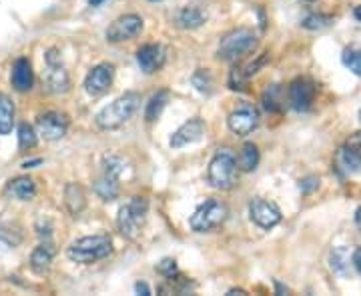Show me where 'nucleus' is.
Segmentation results:
<instances>
[{
	"mask_svg": "<svg viewBox=\"0 0 361 296\" xmlns=\"http://www.w3.org/2000/svg\"><path fill=\"white\" fill-rule=\"evenodd\" d=\"M11 82L16 92H28L35 84V75H32V65L28 58H18L13 65L11 72Z\"/></svg>",
	"mask_w": 361,
	"mask_h": 296,
	"instance_id": "16",
	"label": "nucleus"
},
{
	"mask_svg": "<svg viewBox=\"0 0 361 296\" xmlns=\"http://www.w3.org/2000/svg\"><path fill=\"white\" fill-rule=\"evenodd\" d=\"M227 217H229V206L221 198H209L195 210L189 224L195 232H211L219 229Z\"/></svg>",
	"mask_w": 361,
	"mask_h": 296,
	"instance_id": "6",
	"label": "nucleus"
},
{
	"mask_svg": "<svg viewBox=\"0 0 361 296\" xmlns=\"http://www.w3.org/2000/svg\"><path fill=\"white\" fill-rule=\"evenodd\" d=\"M351 264H353V269L361 274V248H357V250L351 255Z\"/></svg>",
	"mask_w": 361,
	"mask_h": 296,
	"instance_id": "36",
	"label": "nucleus"
},
{
	"mask_svg": "<svg viewBox=\"0 0 361 296\" xmlns=\"http://www.w3.org/2000/svg\"><path fill=\"white\" fill-rule=\"evenodd\" d=\"M94 193L99 194L103 200H106V202L115 200L116 196L121 194L118 179H116V176H111V174H106V172H103V176L94 182Z\"/></svg>",
	"mask_w": 361,
	"mask_h": 296,
	"instance_id": "22",
	"label": "nucleus"
},
{
	"mask_svg": "<svg viewBox=\"0 0 361 296\" xmlns=\"http://www.w3.org/2000/svg\"><path fill=\"white\" fill-rule=\"evenodd\" d=\"M65 206L73 217H78L85 210V206H87V193H85V188L80 184H77V182H68L66 184Z\"/></svg>",
	"mask_w": 361,
	"mask_h": 296,
	"instance_id": "17",
	"label": "nucleus"
},
{
	"mask_svg": "<svg viewBox=\"0 0 361 296\" xmlns=\"http://www.w3.org/2000/svg\"><path fill=\"white\" fill-rule=\"evenodd\" d=\"M341 63L349 68V72L361 78V49H345L341 54Z\"/></svg>",
	"mask_w": 361,
	"mask_h": 296,
	"instance_id": "27",
	"label": "nucleus"
},
{
	"mask_svg": "<svg viewBox=\"0 0 361 296\" xmlns=\"http://www.w3.org/2000/svg\"><path fill=\"white\" fill-rule=\"evenodd\" d=\"M167 60L165 49L161 44H145L137 51V63L141 66L145 75H155L159 72Z\"/></svg>",
	"mask_w": 361,
	"mask_h": 296,
	"instance_id": "15",
	"label": "nucleus"
},
{
	"mask_svg": "<svg viewBox=\"0 0 361 296\" xmlns=\"http://www.w3.org/2000/svg\"><path fill=\"white\" fill-rule=\"evenodd\" d=\"M283 103L285 96L279 84H271V86L265 89V92H263V106H265L269 112H279V110L283 108Z\"/></svg>",
	"mask_w": 361,
	"mask_h": 296,
	"instance_id": "25",
	"label": "nucleus"
},
{
	"mask_svg": "<svg viewBox=\"0 0 361 296\" xmlns=\"http://www.w3.org/2000/svg\"><path fill=\"white\" fill-rule=\"evenodd\" d=\"M104 0H89V4L90 6H101V4H103Z\"/></svg>",
	"mask_w": 361,
	"mask_h": 296,
	"instance_id": "42",
	"label": "nucleus"
},
{
	"mask_svg": "<svg viewBox=\"0 0 361 296\" xmlns=\"http://www.w3.org/2000/svg\"><path fill=\"white\" fill-rule=\"evenodd\" d=\"M142 30V18L139 14H125L118 16L113 25L106 28L109 42H125V40L139 37Z\"/></svg>",
	"mask_w": 361,
	"mask_h": 296,
	"instance_id": "11",
	"label": "nucleus"
},
{
	"mask_svg": "<svg viewBox=\"0 0 361 296\" xmlns=\"http://www.w3.org/2000/svg\"><path fill=\"white\" fill-rule=\"evenodd\" d=\"M37 130L44 141H61L68 130V116L54 110L44 112L37 118Z\"/></svg>",
	"mask_w": 361,
	"mask_h": 296,
	"instance_id": "13",
	"label": "nucleus"
},
{
	"mask_svg": "<svg viewBox=\"0 0 361 296\" xmlns=\"http://www.w3.org/2000/svg\"><path fill=\"white\" fill-rule=\"evenodd\" d=\"M331 25H334V18L325 16V14H310L301 22V26L307 28V30H323V28H329Z\"/></svg>",
	"mask_w": 361,
	"mask_h": 296,
	"instance_id": "29",
	"label": "nucleus"
},
{
	"mask_svg": "<svg viewBox=\"0 0 361 296\" xmlns=\"http://www.w3.org/2000/svg\"><path fill=\"white\" fill-rule=\"evenodd\" d=\"M229 130L237 136H247L259 127V110L253 104H239L227 118Z\"/></svg>",
	"mask_w": 361,
	"mask_h": 296,
	"instance_id": "8",
	"label": "nucleus"
},
{
	"mask_svg": "<svg viewBox=\"0 0 361 296\" xmlns=\"http://www.w3.org/2000/svg\"><path fill=\"white\" fill-rule=\"evenodd\" d=\"M44 60H47V70H44L47 89L54 94H65V92L71 91V78H68V72L63 65L61 52L56 49H51L44 54Z\"/></svg>",
	"mask_w": 361,
	"mask_h": 296,
	"instance_id": "7",
	"label": "nucleus"
},
{
	"mask_svg": "<svg viewBox=\"0 0 361 296\" xmlns=\"http://www.w3.org/2000/svg\"><path fill=\"white\" fill-rule=\"evenodd\" d=\"M247 84V78L243 75V70L237 66V68H233L231 75H229V86H231L233 91H243Z\"/></svg>",
	"mask_w": 361,
	"mask_h": 296,
	"instance_id": "33",
	"label": "nucleus"
},
{
	"mask_svg": "<svg viewBox=\"0 0 361 296\" xmlns=\"http://www.w3.org/2000/svg\"><path fill=\"white\" fill-rule=\"evenodd\" d=\"M42 160L40 158H37V160H26V162H23V168H35L37 165H40Z\"/></svg>",
	"mask_w": 361,
	"mask_h": 296,
	"instance_id": "38",
	"label": "nucleus"
},
{
	"mask_svg": "<svg viewBox=\"0 0 361 296\" xmlns=\"http://www.w3.org/2000/svg\"><path fill=\"white\" fill-rule=\"evenodd\" d=\"M275 286H277V292H289V288H287V286H283V284L275 283Z\"/></svg>",
	"mask_w": 361,
	"mask_h": 296,
	"instance_id": "40",
	"label": "nucleus"
},
{
	"mask_svg": "<svg viewBox=\"0 0 361 296\" xmlns=\"http://www.w3.org/2000/svg\"><path fill=\"white\" fill-rule=\"evenodd\" d=\"M259 39L255 37L253 30L249 28H235L231 32H227L219 42L217 49V58L225 63H239L245 56L253 54L257 51Z\"/></svg>",
	"mask_w": 361,
	"mask_h": 296,
	"instance_id": "1",
	"label": "nucleus"
},
{
	"mask_svg": "<svg viewBox=\"0 0 361 296\" xmlns=\"http://www.w3.org/2000/svg\"><path fill=\"white\" fill-rule=\"evenodd\" d=\"M193 84L199 92L211 94V91H213V77H211V72L207 68H199L193 75Z\"/></svg>",
	"mask_w": 361,
	"mask_h": 296,
	"instance_id": "31",
	"label": "nucleus"
},
{
	"mask_svg": "<svg viewBox=\"0 0 361 296\" xmlns=\"http://www.w3.org/2000/svg\"><path fill=\"white\" fill-rule=\"evenodd\" d=\"M169 103V91H159L157 94L151 96V101L147 103V110H145V118L149 122H155L157 118L161 116V112L165 110V106Z\"/></svg>",
	"mask_w": 361,
	"mask_h": 296,
	"instance_id": "23",
	"label": "nucleus"
},
{
	"mask_svg": "<svg viewBox=\"0 0 361 296\" xmlns=\"http://www.w3.org/2000/svg\"><path fill=\"white\" fill-rule=\"evenodd\" d=\"M249 217H251V220H253L257 226L265 229V231L277 226V224L281 222V219H283L281 208L275 205V202L265 200V198H253V200L249 202Z\"/></svg>",
	"mask_w": 361,
	"mask_h": 296,
	"instance_id": "10",
	"label": "nucleus"
},
{
	"mask_svg": "<svg viewBox=\"0 0 361 296\" xmlns=\"http://www.w3.org/2000/svg\"><path fill=\"white\" fill-rule=\"evenodd\" d=\"M227 295H247V292H245V290H241V288H231V290H229Z\"/></svg>",
	"mask_w": 361,
	"mask_h": 296,
	"instance_id": "39",
	"label": "nucleus"
},
{
	"mask_svg": "<svg viewBox=\"0 0 361 296\" xmlns=\"http://www.w3.org/2000/svg\"><path fill=\"white\" fill-rule=\"evenodd\" d=\"M319 186V179L317 176H307V179H303V181L299 182V188H301V193H311V191H315Z\"/></svg>",
	"mask_w": 361,
	"mask_h": 296,
	"instance_id": "35",
	"label": "nucleus"
},
{
	"mask_svg": "<svg viewBox=\"0 0 361 296\" xmlns=\"http://www.w3.org/2000/svg\"><path fill=\"white\" fill-rule=\"evenodd\" d=\"M345 148H348L351 155L357 156V158L361 160V130L353 132V134H349V139L345 141Z\"/></svg>",
	"mask_w": 361,
	"mask_h": 296,
	"instance_id": "34",
	"label": "nucleus"
},
{
	"mask_svg": "<svg viewBox=\"0 0 361 296\" xmlns=\"http://www.w3.org/2000/svg\"><path fill=\"white\" fill-rule=\"evenodd\" d=\"M135 290L139 292V295H145V296H151V288L147 286L145 283H137L135 284Z\"/></svg>",
	"mask_w": 361,
	"mask_h": 296,
	"instance_id": "37",
	"label": "nucleus"
},
{
	"mask_svg": "<svg viewBox=\"0 0 361 296\" xmlns=\"http://www.w3.org/2000/svg\"><path fill=\"white\" fill-rule=\"evenodd\" d=\"M259 160H261V155H259L257 146L253 142H245L237 156V168L243 172H253L259 167Z\"/></svg>",
	"mask_w": 361,
	"mask_h": 296,
	"instance_id": "21",
	"label": "nucleus"
},
{
	"mask_svg": "<svg viewBox=\"0 0 361 296\" xmlns=\"http://www.w3.org/2000/svg\"><path fill=\"white\" fill-rule=\"evenodd\" d=\"M307 2H313V0H307Z\"/></svg>",
	"mask_w": 361,
	"mask_h": 296,
	"instance_id": "45",
	"label": "nucleus"
},
{
	"mask_svg": "<svg viewBox=\"0 0 361 296\" xmlns=\"http://www.w3.org/2000/svg\"><path fill=\"white\" fill-rule=\"evenodd\" d=\"M113 252V240L106 234H92L82 236L68 246L66 257L78 264H92L99 262Z\"/></svg>",
	"mask_w": 361,
	"mask_h": 296,
	"instance_id": "3",
	"label": "nucleus"
},
{
	"mask_svg": "<svg viewBox=\"0 0 361 296\" xmlns=\"http://www.w3.org/2000/svg\"><path fill=\"white\" fill-rule=\"evenodd\" d=\"M237 156L229 148H219L207 168V181L217 191H231L237 184Z\"/></svg>",
	"mask_w": 361,
	"mask_h": 296,
	"instance_id": "4",
	"label": "nucleus"
},
{
	"mask_svg": "<svg viewBox=\"0 0 361 296\" xmlns=\"http://www.w3.org/2000/svg\"><path fill=\"white\" fill-rule=\"evenodd\" d=\"M113 78H115V66L113 65L101 63V65L92 66L85 78V91L89 96H103L104 92L111 89Z\"/></svg>",
	"mask_w": 361,
	"mask_h": 296,
	"instance_id": "12",
	"label": "nucleus"
},
{
	"mask_svg": "<svg viewBox=\"0 0 361 296\" xmlns=\"http://www.w3.org/2000/svg\"><path fill=\"white\" fill-rule=\"evenodd\" d=\"M14 127V104L8 96L0 94V134H8Z\"/></svg>",
	"mask_w": 361,
	"mask_h": 296,
	"instance_id": "24",
	"label": "nucleus"
},
{
	"mask_svg": "<svg viewBox=\"0 0 361 296\" xmlns=\"http://www.w3.org/2000/svg\"><path fill=\"white\" fill-rule=\"evenodd\" d=\"M203 134H205V122L201 118H191V120H187L185 124H180L179 129L173 132L169 144L173 148H183V146H189L193 142L201 141Z\"/></svg>",
	"mask_w": 361,
	"mask_h": 296,
	"instance_id": "14",
	"label": "nucleus"
},
{
	"mask_svg": "<svg viewBox=\"0 0 361 296\" xmlns=\"http://www.w3.org/2000/svg\"><path fill=\"white\" fill-rule=\"evenodd\" d=\"M353 16H355V20H360L361 22V6H357V8L353 11Z\"/></svg>",
	"mask_w": 361,
	"mask_h": 296,
	"instance_id": "41",
	"label": "nucleus"
},
{
	"mask_svg": "<svg viewBox=\"0 0 361 296\" xmlns=\"http://www.w3.org/2000/svg\"><path fill=\"white\" fill-rule=\"evenodd\" d=\"M337 168L343 170L345 174H351V172L361 170V160L357 156L351 155L348 148H341L339 155H337Z\"/></svg>",
	"mask_w": 361,
	"mask_h": 296,
	"instance_id": "26",
	"label": "nucleus"
},
{
	"mask_svg": "<svg viewBox=\"0 0 361 296\" xmlns=\"http://www.w3.org/2000/svg\"><path fill=\"white\" fill-rule=\"evenodd\" d=\"M147 212H149V200L145 196H133L129 202L118 210V217H116L121 234L129 240H137L147 222Z\"/></svg>",
	"mask_w": 361,
	"mask_h": 296,
	"instance_id": "5",
	"label": "nucleus"
},
{
	"mask_svg": "<svg viewBox=\"0 0 361 296\" xmlns=\"http://www.w3.org/2000/svg\"><path fill=\"white\" fill-rule=\"evenodd\" d=\"M355 222H360L361 224V206L357 208V212H355Z\"/></svg>",
	"mask_w": 361,
	"mask_h": 296,
	"instance_id": "43",
	"label": "nucleus"
},
{
	"mask_svg": "<svg viewBox=\"0 0 361 296\" xmlns=\"http://www.w3.org/2000/svg\"><path fill=\"white\" fill-rule=\"evenodd\" d=\"M139 104H141V94L139 92H125L123 96H118L109 106H104L103 110L97 115L94 122L101 130L118 129L137 112Z\"/></svg>",
	"mask_w": 361,
	"mask_h": 296,
	"instance_id": "2",
	"label": "nucleus"
},
{
	"mask_svg": "<svg viewBox=\"0 0 361 296\" xmlns=\"http://www.w3.org/2000/svg\"><path fill=\"white\" fill-rule=\"evenodd\" d=\"M6 194L16 198V200H32L37 196V184L32 179L20 176V179H14V181L8 182Z\"/></svg>",
	"mask_w": 361,
	"mask_h": 296,
	"instance_id": "18",
	"label": "nucleus"
},
{
	"mask_svg": "<svg viewBox=\"0 0 361 296\" xmlns=\"http://www.w3.org/2000/svg\"><path fill=\"white\" fill-rule=\"evenodd\" d=\"M357 116H360V120H361V108H360V115H357Z\"/></svg>",
	"mask_w": 361,
	"mask_h": 296,
	"instance_id": "44",
	"label": "nucleus"
},
{
	"mask_svg": "<svg viewBox=\"0 0 361 296\" xmlns=\"http://www.w3.org/2000/svg\"><path fill=\"white\" fill-rule=\"evenodd\" d=\"M315 94H317V86L310 78H295L287 91L289 103L297 112H307L315 103Z\"/></svg>",
	"mask_w": 361,
	"mask_h": 296,
	"instance_id": "9",
	"label": "nucleus"
},
{
	"mask_svg": "<svg viewBox=\"0 0 361 296\" xmlns=\"http://www.w3.org/2000/svg\"><path fill=\"white\" fill-rule=\"evenodd\" d=\"M37 142H39L37 130L32 129L30 124H26L25 122V124L18 127V146H20V150H30V148H35Z\"/></svg>",
	"mask_w": 361,
	"mask_h": 296,
	"instance_id": "28",
	"label": "nucleus"
},
{
	"mask_svg": "<svg viewBox=\"0 0 361 296\" xmlns=\"http://www.w3.org/2000/svg\"><path fill=\"white\" fill-rule=\"evenodd\" d=\"M349 260H351V252L345 246H339L331 252V269L337 272H345L349 266Z\"/></svg>",
	"mask_w": 361,
	"mask_h": 296,
	"instance_id": "30",
	"label": "nucleus"
},
{
	"mask_svg": "<svg viewBox=\"0 0 361 296\" xmlns=\"http://www.w3.org/2000/svg\"><path fill=\"white\" fill-rule=\"evenodd\" d=\"M52 257H54V248H52V243H42L35 248V252H32V257H30V266H32V271L37 272V274H44V272L51 269V262Z\"/></svg>",
	"mask_w": 361,
	"mask_h": 296,
	"instance_id": "19",
	"label": "nucleus"
},
{
	"mask_svg": "<svg viewBox=\"0 0 361 296\" xmlns=\"http://www.w3.org/2000/svg\"><path fill=\"white\" fill-rule=\"evenodd\" d=\"M207 22V13L199 6H185L179 14H177V25L185 30H195L199 26Z\"/></svg>",
	"mask_w": 361,
	"mask_h": 296,
	"instance_id": "20",
	"label": "nucleus"
},
{
	"mask_svg": "<svg viewBox=\"0 0 361 296\" xmlns=\"http://www.w3.org/2000/svg\"><path fill=\"white\" fill-rule=\"evenodd\" d=\"M155 269L163 278H171V276H175V274H177V262H175L173 258H163V260L157 264Z\"/></svg>",
	"mask_w": 361,
	"mask_h": 296,
	"instance_id": "32",
	"label": "nucleus"
}]
</instances>
